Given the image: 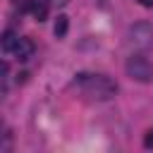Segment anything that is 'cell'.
<instances>
[{
    "mask_svg": "<svg viewBox=\"0 0 153 153\" xmlns=\"http://www.w3.org/2000/svg\"><path fill=\"white\" fill-rule=\"evenodd\" d=\"M143 146H146V148H153V129L146 134V139H143Z\"/></svg>",
    "mask_w": 153,
    "mask_h": 153,
    "instance_id": "8",
    "label": "cell"
},
{
    "mask_svg": "<svg viewBox=\"0 0 153 153\" xmlns=\"http://www.w3.org/2000/svg\"><path fill=\"white\" fill-rule=\"evenodd\" d=\"M74 84L79 86V91H81L84 96H88V98H93V100H110V98H115V93H117V84H115L110 76H105V74L81 72V74H76Z\"/></svg>",
    "mask_w": 153,
    "mask_h": 153,
    "instance_id": "1",
    "label": "cell"
},
{
    "mask_svg": "<svg viewBox=\"0 0 153 153\" xmlns=\"http://www.w3.org/2000/svg\"><path fill=\"white\" fill-rule=\"evenodd\" d=\"M31 12H33V17H36L38 22H43L45 14H48V5L41 2V0H36V2H31Z\"/></svg>",
    "mask_w": 153,
    "mask_h": 153,
    "instance_id": "6",
    "label": "cell"
},
{
    "mask_svg": "<svg viewBox=\"0 0 153 153\" xmlns=\"http://www.w3.org/2000/svg\"><path fill=\"white\" fill-rule=\"evenodd\" d=\"M17 41H19V36H14L12 31H5V36H2V50L5 53H12L14 45H17Z\"/></svg>",
    "mask_w": 153,
    "mask_h": 153,
    "instance_id": "7",
    "label": "cell"
},
{
    "mask_svg": "<svg viewBox=\"0 0 153 153\" xmlns=\"http://www.w3.org/2000/svg\"><path fill=\"white\" fill-rule=\"evenodd\" d=\"M12 53H14L17 60H29V57L33 55V41H31V38H19Z\"/></svg>",
    "mask_w": 153,
    "mask_h": 153,
    "instance_id": "4",
    "label": "cell"
},
{
    "mask_svg": "<svg viewBox=\"0 0 153 153\" xmlns=\"http://www.w3.org/2000/svg\"><path fill=\"white\" fill-rule=\"evenodd\" d=\"M139 5H143V7H153V0H136Z\"/></svg>",
    "mask_w": 153,
    "mask_h": 153,
    "instance_id": "9",
    "label": "cell"
},
{
    "mask_svg": "<svg viewBox=\"0 0 153 153\" xmlns=\"http://www.w3.org/2000/svg\"><path fill=\"white\" fill-rule=\"evenodd\" d=\"M124 72L129 79L139 81V84H148L153 81V62L146 55H131L124 65Z\"/></svg>",
    "mask_w": 153,
    "mask_h": 153,
    "instance_id": "2",
    "label": "cell"
},
{
    "mask_svg": "<svg viewBox=\"0 0 153 153\" xmlns=\"http://www.w3.org/2000/svg\"><path fill=\"white\" fill-rule=\"evenodd\" d=\"M67 29H69V17H67V14H57L55 26H53V33H55L57 38H65V36H67Z\"/></svg>",
    "mask_w": 153,
    "mask_h": 153,
    "instance_id": "5",
    "label": "cell"
},
{
    "mask_svg": "<svg viewBox=\"0 0 153 153\" xmlns=\"http://www.w3.org/2000/svg\"><path fill=\"white\" fill-rule=\"evenodd\" d=\"M127 41L129 45H134L136 50H148L153 48V24L148 22H136L129 26L127 31Z\"/></svg>",
    "mask_w": 153,
    "mask_h": 153,
    "instance_id": "3",
    "label": "cell"
}]
</instances>
